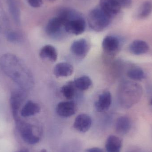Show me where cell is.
<instances>
[{
  "label": "cell",
  "mask_w": 152,
  "mask_h": 152,
  "mask_svg": "<svg viewBox=\"0 0 152 152\" xmlns=\"http://www.w3.org/2000/svg\"><path fill=\"white\" fill-rule=\"evenodd\" d=\"M75 102L69 101L61 102L57 104L56 110L57 114L63 118H68L73 116L77 111Z\"/></svg>",
  "instance_id": "6"
},
{
  "label": "cell",
  "mask_w": 152,
  "mask_h": 152,
  "mask_svg": "<svg viewBox=\"0 0 152 152\" xmlns=\"http://www.w3.org/2000/svg\"><path fill=\"white\" fill-rule=\"evenodd\" d=\"M120 41L118 37L113 36H107L104 38L102 47L104 51L112 53L116 51L119 48Z\"/></svg>",
  "instance_id": "13"
},
{
  "label": "cell",
  "mask_w": 152,
  "mask_h": 152,
  "mask_svg": "<svg viewBox=\"0 0 152 152\" xmlns=\"http://www.w3.org/2000/svg\"><path fill=\"white\" fill-rule=\"evenodd\" d=\"M58 15L65 20V32L75 35L84 33L86 28V22L79 13L70 9H66L62 10Z\"/></svg>",
  "instance_id": "2"
},
{
  "label": "cell",
  "mask_w": 152,
  "mask_h": 152,
  "mask_svg": "<svg viewBox=\"0 0 152 152\" xmlns=\"http://www.w3.org/2000/svg\"><path fill=\"white\" fill-rule=\"evenodd\" d=\"M65 20L61 16L58 15L51 19L46 25L45 31L48 35L55 36L65 30Z\"/></svg>",
  "instance_id": "5"
},
{
  "label": "cell",
  "mask_w": 152,
  "mask_h": 152,
  "mask_svg": "<svg viewBox=\"0 0 152 152\" xmlns=\"http://www.w3.org/2000/svg\"><path fill=\"white\" fill-rule=\"evenodd\" d=\"M128 77L135 80H141L145 77L144 72L139 68H133L129 69L127 73Z\"/></svg>",
  "instance_id": "24"
},
{
  "label": "cell",
  "mask_w": 152,
  "mask_h": 152,
  "mask_svg": "<svg viewBox=\"0 0 152 152\" xmlns=\"http://www.w3.org/2000/svg\"><path fill=\"white\" fill-rule=\"evenodd\" d=\"M74 70V67L71 64L67 62H61L54 67L53 73L58 77H66L71 75Z\"/></svg>",
  "instance_id": "14"
},
{
  "label": "cell",
  "mask_w": 152,
  "mask_h": 152,
  "mask_svg": "<svg viewBox=\"0 0 152 152\" xmlns=\"http://www.w3.org/2000/svg\"><path fill=\"white\" fill-rule=\"evenodd\" d=\"M121 7H128L132 4V0H117Z\"/></svg>",
  "instance_id": "27"
},
{
  "label": "cell",
  "mask_w": 152,
  "mask_h": 152,
  "mask_svg": "<svg viewBox=\"0 0 152 152\" xmlns=\"http://www.w3.org/2000/svg\"><path fill=\"white\" fill-rule=\"evenodd\" d=\"M99 7L112 18L119 12L121 8L117 0H100Z\"/></svg>",
  "instance_id": "8"
},
{
  "label": "cell",
  "mask_w": 152,
  "mask_h": 152,
  "mask_svg": "<svg viewBox=\"0 0 152 152\" xmlns=\"http://www.w3.org/2000/svg\"><path fill=\"white\" fill-rule=\"evenodd\" d=\"M112 96L109 91H105L100 95L95 103V108L98 112H104L109 110L112 103Z\"/></svg>",
  "instance_id": "10"
},
{
  "label": "cell",
  "mask_w": 152,
  "mask_h": 152,
  "mask_svg": "<svg viewBox=\"0 0 152 152\" xmlns=\"http://www.w3.org/2000/svg\"><path fill=\"white\" fill-rule=\"evenodd\" d=\"M89 46L84 39L76 40L71 45L70 50L73 54L80 58H84L89 50Z\"/></svg>",
  "instance_id": "12"
},
{
  "label": "cell",
  "mask_w": 152,
  "mask_h": 152,
  "mask_svg": "<svg viewBox=\"0 0 152 152\" xmlns=\"http://www.w3.org/2000/svg\"><path fill=\"white\" fill-rule=\"evenodd\" d=\"M86 152H103L102 149L97 147H94L86 150Z\"/></svg>",
  "instance_id": "28"
},
{
  "label": "cell",
  "mask_w": 152,
  "mask_h": 152,
  "mask_svg": "<svg viewBox=\"0 0 152 152\" xmlns=\"http://www.w3.org/2000/svg\"><path fill=\"white\" fill-rule=\"evenodd\" d=\"M75 88L74 81H70L61 88V92L66 99L71 100L75 97Z\"/></svg>",
  "instance_id": "22"
},
{
  "label": "cell",
  "mask_w": 152,
  "mask_h": 152,
  "mask_svg": "<svg viewBox=\"0 0 152 152\" xmlns=\"http://www.w3.org/2000/svg\"><path fill=\"white\" fill-rule=\"evenodd\" d=\"M9 11L13 20L17 24L20 23V13L19 8L15 0H6Z\"/></svg>",
  "instance_id": "20"
},
{
  "label": "cell",
  "mask_w": 152,
  "mask_h": 152,
  "mask_svg": "<svg viewBox=\"0 0 152 152\" xmlns=\"http://www.w3.org/2000/svg\"><path fill=\"white\" fill-rule=\"evenodd\" d=\"M6 38L7 40L12 42H18L20 40V36L17 32L14 31H10L6 34Z\"/></svg>",
  "instance_id": "25"
},
{
  "label": "cell",
  "mask_w": 152,
  "mask_h": 152,
  "mask_svg": "<svg viewBox=\"0 0 152 152\" xmlns=\"http://www.w3.org/2000/svg\"><path fill=\"white\" fill-rule=\"evenodd\" d=\"M19 125L21 136L26 142L30 145H34L39 142L40 138L34 134L33 128L30 125L21 122H20Z\"/></svg>",
  "instance_id": "7"
},
{
  "label": "cell",
  "mask_w": 152,
  "mask_h": 152,
  "mask_svg": "<svg viewBox=\"0 0 152 152\" xmlns=\"http://www.w3.org/2000/svg\"><path fill=\"white\" fill-rule=\"evenodd\" d=\"M131 127L130 119L126 116H122L117 119L115 124L116 132L118 134L125 135L127 134Z\"/></svg>",
  "instance_id": "15"
},
{
  "label": "cell",
  "mask_w": 152,
  "mask_h": 152,
  "mask_svg": "<svg viewBox=\"0 0 152 152\" xmlns=\"http://www.w3.org/2000/svg\"><path fill=\"white\" fill-rule=\"evenodd\" d=\"M122 145V141L119 137L110 135L106 140L105 148L107 152H120Z\"/></svg>",
  "instance_id": "18"
},
{
  "label": "cell",
  "mask_w": 152,
  "mask_h": 152,
  "mask_svg": "<svg viewBox=\"0 0 152 152\" xmlns=\"http://www.w3.org/2000/svg\"><path fill=\"white\" fill-rule=\"evenodd\" d=\"M129 51L134 55H140L146 53L149 50L148 44L142 40H135L130 44Z\"/></svg>",
  "instance_id": "17"
},
{
  "label": "cell",
  "mask_w": 152,
  "mask_h": 152,
  "mask_svg": "<svg viewBox=\"0 0 152 152\" xmlns=\"http://www.w3.org/2000/svg\"><path fill=\"white\" fill-rule=\"evenodd\" d=\"M151 104L152 105V100H151Z\"/></svg>",
  "instance_id": "31"
},
{
  "label": "cell",
  "mask_w": 152,
  "mask_h": 152,
  "mask_svg": "<svg viewBox=\"0 0 152 152\" xmlns=\"http://www.w3.org/2000/svg\"><path fill=\"white\" fill-rule=\"evenodd\" d=\"M24 93L20 90L14 91L11 95L10 104L13 117L17 120H18L19 110L24 100Z\"/></svg>",
  "instance_id": "11"
},
{
  "label": "cell",
  "mask_w": 152,
  "mask_h": 152,
  "mask_svg": "<svg viewBox=\"0 0 152 152\" xmlns=\"http://www.w3.org/2000/svg\"><path fill=\"white\" fill-rule=\"evenodd\" d=\"M28 3L33 8H39L42 4V0H28Z\"/></svg>",
  "instance_id": "26"
},
{
  "label": "cell",
  "mask_w": 152,
  "mask_h": 152,
  "mask_svg": "<svg viewBox=\"0 0 152 152\" xmlns=\"http://www.w3.org/2000/svg\"><path fill=\"white\" fill-rule=\"evenodd\" d=\"M76 88L81 91L88 89L92 84L91 79L87 76H83L76 79L74 81Z\"/></svg>",
  "instance_id": "21"
},
{
  "label": "cell",
  "mask_w": 152,
  "mask_h": 152,
  "mask_svg": "<svg viewBox=\"0 0 152 152\" xmlns=\"http://www.w3.org/2000/svg\"><path fill=\"white\" fill-rule=\"evenodd\" d=\"M152 12V2L151 1H146L142 4L138 11V16L141 18H146Z\"/></svg>",
  "instance_id": "23"
},
{
  "label": "cell",
  "mask_w": 152,
  "mask_h": 152,
  "mask_svg": "<svg viewBox=\"0 0 152 152\" xmlns=\"http://www.w3.org/2000/svg\"><path fill=\"white\" fill-rule=\"evenodd\" d=\"M41 152H46V151H45V150H42V151H41Z\"/></svg>",
  "instance_id": "30"
},
{
  "label": "cell",
  "mask_w": 152,
  "mask_h": 152,
  "mask_svg": "<svg viewBox=\"0 0 152 152\" xmlns=\"http://www.w3.org/2000/svg\"><path fill=\"white\" fill-rule=\"evenodd\" d=\"M124 83L120 94V102L124 107L130 108L139 102L142 95V89L134 82Z\"/></svg>",
  "instance_id": "3"
},
{
  "label": "cell",
  "mask_w": 152,
  "mask_h": 152,
  "mask_svg": "<svg viewBox=\"0 0 152 152\" xmlns=\"http://www.w3.org/2000/svg\"><path fill=\"white\" fill-rule=\"evenodd\" d=\"M40 110L41 108L38 104L29 101L26 103L21 109L20 114L23 117H30L38 113Z\"/></svg>",
  "instance_id": "19"
},
{
  "label": "cell",
  "mask_w": 152,
  "mask_h": 152,
  "mask_svg": "<svg viewBox=\"0 0 152 152\" xmlns=\"http://www.w3.org/2000/svg\"><path fill=\"white\" fill-rule=\"evenodd\" d=\"M112 18L105 13L100 7L92 10L88 18L89 27L94 31L100 32L104 30L110 23Z\"/></svg>",
  "instance_id": "4"
},
{
  "label": "cell",
  "mask_w": 152,
  "mask_h": 152,
  "mask_svg": "<svg viewBox=\"0 0 152 152\" xmlns=\"http://www.w3.org/2000/svg\"><path fill=\"white\" fill-rule=\"evenodd\" d=\"M0 66L4 74L21 88L29 87L31 79L29 72L18 57L11 53L4 54L0 58Z\"/></svg>",
  "instance_id": "1"
},
{
  "label": "cell",
  "mask_w": 152,
  "mask_h": 152,
  "mask_svg": "<svg viewBox=\"0 0 152 152\" xmlns=\"http://www.w3.org/2000/svg\"><path fill=\"white\" fill-rule=\"evenodd\" d=\"M18 152H28V151H21Z\"/></svg>",
  "instance_id": "29"
},
{
  "label": "cell",
  "mask_w": 152,
  "mask_h": 152,
  "mask_svg": "<svg viewBox=\"0 0 152 152\" xmlns=\"http://www.w3.org/2000/svg\"><path fill=\"white\" fill-rule=\"evenodd\" d=\"M39 56L40 58L44 59L55 62L58 59V54L57 50L54 46L47 45L44 46L40 50Z\"/></svg>",
  "instance_id": "16"
},
{
  "label": "cell",
  "mask_w": 152,
  "mask_h": 152,
  "mask_svg": "<svg viewBox=\"0 0 152 152\" xmlns=\"http://www.w3.org/2000/svg\"><path fill=\"white\" fill-rule=\"evenodd\" d=\"M92 123V119L89 115L80 114L76 117L74 123V127L77 131L84 133L89 130Z\"/></svg>",
  "instance_id": "9"
}]
</instances>
